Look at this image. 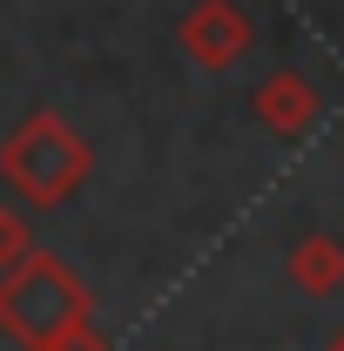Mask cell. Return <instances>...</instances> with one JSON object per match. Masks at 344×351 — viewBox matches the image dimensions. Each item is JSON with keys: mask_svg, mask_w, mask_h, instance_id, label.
Instances as JSON below:
<instances>
[{"mask_svg": "<svg viewBox=\"0 0 344 351\" xmlns=\"http://www.w3.org/2000/svg\"><path fill=\"white\" fill-rule=\"evenodd\" d=\"M291 284H304L310 298L344 291V243L331 237V230H310L297 250H291Z\"/></svg>", "mask_w": 344, "mask_h": 351, "instance_id": "cell-5", "label": "cell"}, {"mask_svg": "<svg viewBox=\"0 0 344 351\" xmlns=\"http://www.w3.org/2000/svg\"><path fill=\"white\" fill-rule=\"evenodd\" d=\"M317 108H324V101H317V88H310L304 68H270V75L250 88V115H257L270 135H284V142L310 129V122H317Z\"/></svg>", "mask_w": 344, "mask_h": 351, "instance_id": "cell-4", "label": "cell"}, {"mask_svg": "<svg viewBox=\"0 0 344 351\" xmlns=\"http://www.w3.org/2000/svg\"><path fill=\"white\" fill-rule=\"evenodd\" d=\"M88 169H95L88 135L75 129L68 115H54V108H34L21 129L0 142V182H7L21 203H34V210L68 203L88 182Z\"/></svg>", "mask_w": 344, "mask_h": 351, "instance_id": "cell-2", "label": "cell"}, {"mask_svg": "<svg viewBox=\"0 0 344 351\" xmlns=\"http://www.w3.org/2000/svg\"><path fill=\"white\" fill-rule=\"evenodd\" d=\"M331 351H344V324H338V331H331Z\"/></svg>", "mask_w": 344, "mask_h": 351, "instance_id": "cell-8", "label": "cell"}, {"mask_svg": "<svg viewBox=\"0 0 344 351\" xmlns=\"http://www.w3.org/2000/svg\"><path fill=\"white\" fill-rule=\"evenodd\" d=\"M88 317H95V291L41 243L14 270H0V331L21 351H61V338L82 331Z\"/></svg>", "mask_w": 344, "mask_h": 351, "instance_id": "cell-1", "label": "cell"}, {"mask_svg": "<svg viewBox=\"0 0 344 351\" xmlns=\"http://www.w3.org/2000/svg\"><path fill=\"white\" fill-rule=\"evenodd\" d=\"M27 250H34V223H27V210L0 203V270H14Z\"/></svg>", "mask_w": 344, "mask_h": 351, "instance_id": "cell-6", "label": "cell"}, {"mask_svg": "<svg viewBox=\"0 0 344 351\" xmlns=\"http://www.w3.org/2000/svg\"><path fill=\"white\" fill-rule=\"evenodd\" d=\"M175 47L203 75H223V68H236L257 47V21H250L243 0H189V14L175 21Z\"/></svg>", "mask_w": 344, "mask_h": 351, "instance_id": "cell-3", "label": "cell"}, {"mask_svg": "<svg viewBox=\"0 0 344 351\" xmlns=\"http://www.w3.org/2000/svg\"><path fill=\"white\" fill-rule=\"evenodd\" d=\"M61 351H108V338H101V331H95V317H88L82 331H68V338H61Z\"/></svg>", "mask_w": 344, "mask_h": 351, "instance_id": "cell-7", "label": "cell"}]
</instances>
